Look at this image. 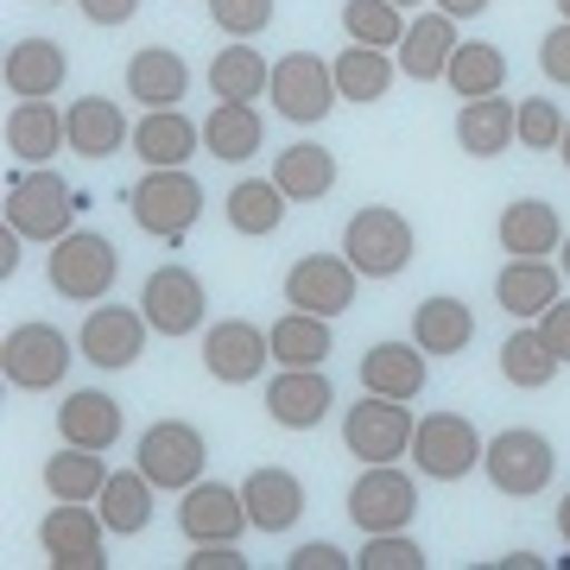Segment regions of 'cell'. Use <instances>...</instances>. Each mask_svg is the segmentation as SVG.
Masks as SVG:
<instances>
[{
    "instance_id": "1",
    "label": "cell",
    "mask_w": 570,
    "mask_h": 570,
    "mask_svg": "<svg viewBox=\"0 0 570 570\" xmlns=\"http://www.w3.org/2000/svg\"><path fill=\"white\" fill-rule=\"evenodd\" d=\"M45 273H51V292H58V298H70V305H96V298L115 292L121 254H115V242L96 235V228H70L63 242H51Z\"/></svg>"
},
{
    "instance_id": "2",
    "label": "cell",
    "mask_w": 570,
    "mask_h": 570,
    "mask_svg": "<svg viewBox=\"0 0 570 570\" xmlns=\"http://www.w3.org/2000/svg\"><path fill=\"white\" fill-rule=\"evenodd\" d=\"M343 254L362 279H400L412 266V223L387 204H367L348 216L343 228Z\"/></svg>"
},
{
    "instance_id": "3",
    "label": "cell",
    "mask_w": 570,
    "mask_h": 570,
    "mask_svg": "<svg viewBox=\"0 0 570 570\" xmlns=\"http://www.w3.org/2000/svg\"><path fill=\"white\" fill-rule=\"evenodd\" d=\"M134 223L146 228V235H159V242H184L190 228H197V216H204V184L190 178L184 165H165V171H146L140 184H134Z\"/></svg>"
},
{
    "instance_id": "4",
    "label": "cell",
    "mask_w": 570,
    "mask_h": 570,
    "mask_svg": "<svg viewBox=\"0 0 570 570\" xmlns=\"http://www.w3.org/2000/svg\"><path fill=\"white\" fill-rule=\"evenodd\" d=\"M412 431H419V419H412L406 400L362 393L343 419V450L362 463H400V456H412Z\"/></svg>"
},
{
    "instance_id": "5",
    "label": "cell",
    "mask_w": 570,
    "mask_h": 570,
    "mask_svg": "<svg viewBox=\"0 0 570 570\" xmlns=\"http://www.w3.org/2000/svg\"><path fill=\"white\" fill-rule=\"evenodd\" d=\"M77 190L51 171V165H39L32 178H13V190H7V223L20 228L26 242H63L70 228H77Z\"/></svg>"
},
{
    "instance_id": "6",
    "label": "cell",
    "mask_w": 570,
    "mask_h": 570,
    "mask_svg": "<svg viewBox=\"0 0 570 570\" xmlns=\"http://www.w3.org/2000/svg\"><path fill=\"white\" fill-rule=\"evenodd\" d=\"M482 469H489V482L501 494L527 501V494H546L551 489L558 450H551V438H539V431H527V425H513V431H501V438H489Z\"/></svg>"
},
{
    "instance_id": "7",
    "label": "cell",
    "mask_w": 570,
    "mask_h": 570,
    "mask_svg": "<svg viewBox=\"0 0 570 570\" xmlns=\"http://www.w3.org/2000/svg\"><path fill=\"white\" fill-rule=\"evenodd\" d=\"M134 463L146 469V482H153V489L184 494L197 475H204L209 444H204V431H197V425H184V419H159V425H146Z\"/></svg>"
},
{
    "instance_id": "8",
    "label": "cell",
    "mask_w": 570,
    "mask_h": 570,
    "mask_svg": "<svg viewBox=\"0 0 570 570\" xmlns=\"http://www.w3.org/2000/svg\"><path fill=\"white\" fill-rule=\"evenodd\" d=\"M266 102L279 108L285 121L298 127H317L330 108L343 102L336 96V70L324 58H311V51H292V58L273 63V82H266Z\"/></svg>"
},
{
    "instance_id": "9",
    "label": "cell",
    "mask_w": 570,
    "mask_h": 570,
    "mask_svg": "<svg viewBox=\"0 0 570 570\" xmlns=\"http://www.w3.org/2000/svg\"><path fill=\"white\" fill-rule=\"evenodd\" d=\"M0 367H7V381H13L20 393L58 387L63 374H70V336H63L58 324L7 330V343H0Z\"/></svg>"
},
{
    "instance_id": "10",
    "label": "cell",
    "mask_w": 570,
    "mask_h": 570,
    "mask_svg": "<svg viewBox=\"0 0 570 570\" xmlns=\"http://www.w3.org/2000/svg\"><path fill=\"white\" fill-rule=\"evenodd\" d=\"M482 431L469 425L463 412H431V419H419V431H412V456H419V469H425L431 482H463L469 469L482 463Z\"/></svg>"
},
{
    "instance_id": "11",
    "label": "cell",
    "mask_w": 570,
    "mask_h": 570,
    "mask_svg": "<svg viewBox=\"0 0 570 570\" xmlns=\"http://www.w3.org/2000/svg\"><path fill=\"white\" fill-rule=\"evenodd\" d=\"M419 513V489L412 475H400L393 463H367L348 489V520L362 532H406Z\"/></svg>"
},
{
    "instance_id": "12",
    "label": "cell",
    "mask_w": 570,
    "mask_h": 570,
    "mask_svg": "<svg viewBox=\"0 0 570 570\" xmlns=\"http://www.w3.org/2000/svg\"><path fill=\"white\" fill-rule=\"evenodd\" d=\"M140 311H146V324L159 330V336H190V330L204 324V311H209L204 279H197L190 266L165 261L159 273H146V285H140Z\"/></svg>"
},
{
    "instance_id": "13",
    "label": "cell",
    "mask_w": 570,
    "mask_h": 570,
    "mask_svg": "<svg viewBox=\"0 0 570 570\" xmlns=\"http://www.w3.org/2000/svg\"><path fill=\"white\" fill-rule=\"evenodd\" d=\"M102 539H108L102 508L89 513L82 501H58V508L45 513V527H39V546L58 570H102L108 564Z\"/></svg>"
},
{
    "instance_id": "14",
    "label": "cell",
    "mask_w": 570,
    "mask_h": 570,
    "mask_svg": "<svg viewBox=\"0 0 570 570\" xmlns=\"http://www.w3.org/2000/svg\"><path fill=\"white\" fill-rule=\"evenodd\" d=\"M266 362H273V336L261 324H247V317H228V324H209L204 330V367L209 381H223V387H247V381H261Z\"/></svg>"
},
{
    "instance_id": "15",
    "label": "cell",
    "mask_w": 570,
    "mask_h": 570,
    "mask_svg": "<svg viewBox=\"0 0 570 570\" xmlns=\"http://www.w3.org/2000/svg\"><path fill=\"white\" fill-rule=\"evenodd\" d=\"M362 273L348 266V254H305L285 273V305L292 311H317V317H343L355 305Z\"/></svg>"
},
{
    "instance_id": "16",
    "label": "cell",
    "mask_w": 570,
    "mask_h": 570,
    "mask_svg": "<svg viewBox=\"0 0 570 570\" xmlns=\"http://www.w3.org/2000/svg\"><path fill=\"white\" fill-rule=\"evenodd\" d=\"M178 527L190 546H235L254 520H247L242 489H223V482H190L178 501Z\"/></svg>"
},
{
    "instance_id": "17",
    "label": "cell",
    "mask_w": 570,
    "mask_h": 570,
    "mask_svg": "<svg viewBox=\"0 0 570 570\" xmlns=\"http://www.w3.org/2000/svg\"><path fill=\"white\" fill-rule=\"evenodd\" d=\"M330 406H336V387L324 381V367H279V374L266 381V412H273V425H285V431L324 425Z\"/></svg>"
},
{
    "instance_id": "18",
    "label": "cell",
    "mask_w": 570,
    "mask_h": 570,
    "mask_svg": "<svg viewBox=\"0 0 570 570\" xmlns=\"http://www.w3.org/2000/svg\"><path fill=\"white\" fill-rule=\"evenodd\" d=\"M146 311L140 305H96L82 324V362L96 367H134L146 348Z\"/></svg>"
},
{
    "instance_id": "19",
    "label": "cell",
    "mask_w": 570,
    "mask_h": 570,
    "mask_svg": "<svg viewBox=\"0 0 570 570\" xmlns=\"http://www.w3.org/2000/svg\"><path fill=\"white\" fill-rule=\"evenodd\" d=\"M70 77V58H63L58 39H20L0 63V82H7V96H20V102H51Z\"/></svg>"
},
{
    "instance_id": "20",
    "label": "cell",
    "mask_w": 570,
    "mask_h": 570,
    "mask_svg": "<svg viewBox=\"0 0 570 570\" xmlns=\"http://www.w3.org/2000/svg\"><path fill=\"white\" fill-rule=\"evenodd\" d=\"M63 134H70V153H82V159H115L134 140L121 102H108V96H82L63 108Z\"/></svg>"
},
{
    "instance_id": "21",
    "label": "cell",
    "mask_w": 570,
    "mask_h": 570,
    "mask_svg": "<svg viewBox=\"0 0 570 570\" xmlns=\"http://www.w3.org/2000/svg\"><path fill=\"white\" fill-rule=\"evenodd\" d=\"M431 355L419 343H374L362 355V387L367 393H381V400H419L425 393V374H431Z\"/></svg>"
},
{
    "instance_id": "22",
    "label": "cell",
    "mask_w": 570,
    "mask_h": 570,
    "mask_svg": "<svg viewBox=\"0 0 570 570\" xmlns=\"http://www.w3.org/2000/svg\"><path fill=\"white\" fill-rule=\"evenodd\" d=\"M242 501H247V520L261 532H292L298 527V513H305V482L292 475V469H254L242 482Z\"/></svg>"
},
{
    "instance_id": "23",
    "label": "cell",
    "mask_w": 570,
    "mask_h": 570,
    "mask_svg": "<svg viewBox=\"0 0 570 570\" xmlns=\"http://www.w3.org/2000/svg\"><path fill=\"white\" fill-rule=\"evenodd\" d=\"M558 279H564V266H551V261H508L494 273V298H501V311H513L520 324H539V317L558 305Z\"/></svg>"
},
{
    "instance_id": "24",
    "label": "cell",
    "mask_w": 570,
    "mask_h": 570,
    "mask_svg": "<svg viewBox=\"0 0 570 570\" xmlns=\"http://www.w3.org/2000/svg\"><path fill=\"white\" fill-rule=\"evenodd\" d=\"M184 89H190V63L178 51H165V45H140L134 58H127V96L146 108H178Z\"/></svg>"
},
{
    "instance_id": "25",
    "label": "cell",
    "mask_w": 570,
    "mask_h": 570,
    "mask_svg": "<svg viewBox=\"0 0 570 570\" xmlns=\"http://www.w3.org/2000/svg\"><path fill=\"white\" fill-rule=\"evenodd\" d=\"M501 247H508L513 261H546L564 247V223H558V209L539 204V197H520V204L501 209Z\"/></svg>"
},
{
    "instance_id": "26",
    "label": "cell",
    "mask_w": 570,
    "mask_h": 570,
    "mask_svg": "<svg viewBox=\"0 0 570 570\" xmlns=\"http://www.w3.org/2000/svg\"><path fill=\"white\" fill-rule=\"evenodd\" d=\"M58 438L63 444H82V450H115V438H121V400H108L96 387L70 393L58 406Z\"/></svg>"
},
{
    "instance_id": "27",
    "label": "cell",
    "mask_w": 570,
    "mask_h": 570,
    "mask_svg": "<svg viewBox=\"0 0 570 570\" xmlns=\"http://www.w3.org/2000/svg\"><path fill=\"white\" fill-rule=\"evenodd\" d=\"M450 51H456V20L431 7V13H419L406 26V39H400V70L412 82H438L450 70Z\"/></svg>"
},
{
    "instance_id": "28",
    "label": "cell",
    "mask_w": 570,
    "mask_h": 570,
    "mask_svg": "<svg viewBox=\"0 0 570 570\" xmlns=\"http://www.w3.org/2000/svg\"><path fill=\"white\" fill-rule=\"evenodd\" d=\"M520 108L501 102V96H482V102H463L456 115V146H463L469 159H501L513 140H520Z\"/></svg>"
},
{
    "instance_id": "29",
    "label": "cell",
    "mask_w": 570,
    "mask_h": 570,
    "mask_svg": "<svg viewBox=\"0 0 570 570\" xmlns=\"http://www.w3.org/2000/svg\"><path fill=\"white\" fill-rule=\"evenodd\" d=\"M134 153H140L146 171L190 165V153H197V127H190V115H178V108H146L140 127H134Z\"/></svg>"
},
{
    "instance_id": "30",
    "label": "cell",
    "mask_w": 570,
    "mask_h": 570,
    "mask_svg": "<svg viewBox=\"0 0 570 570\" xmlns=\"http://www.w3.org/2000/svg\"><path fill=\"white\" fill-rule=\"evenodd\" d=\"M58 146H70L58 108L51 102H13V115H7V153H13V159L20 165H51Z\"/></svg>"
},
{
    "instance_id": "31",
    "label": "cell",
    "mask_w": 570,
    "mask_h": 570,
    "mask_svg": "<svg viewBox=\"0 0 570 570\" xmlns=\"http://www.w3.org/2000/svg\"><path fill=\"white\" fill-rule=\"evenodd\" d=\"M108 475H115L108 469V450L63 444L58 456H45V489H51V501H96Z\"/></svg>"
},
{
    "instance_id": "32",
    "label": "cell",
    "mask_w": 570,
    "mask_h": 570,
    "mask_svg": "<svg viewBox=\"0 0 570 570\" xmlns=\"http://www.w3.org/2000/svg\"><path fill=\"white\" fill-rule=\"evenodd\" d=\"M412 343L425 355H463L475 343V317H469L463 298H425L412 311Z\"/></svg>"
},
{
    "instance_id": "33",
    "label": "cell",
    "mask_w": 570,
    "mask_h": 570,
    "mask_svg": "<svg viewBox=\"0 0 570 570\" xmlns=\"http://www.w3.org/2000/svg\"><path fill=\"white\" fill-rule=\"evenodd\" d=\"M330 70H336V96H343V102H355V108L381 102V96L393 89V77H400L393 51H374V45H348Z\"/></svg>"
},
{
    "instance_id": "34",
    "label": "cell",
    "mask_w": 570,
    "mask_h": 570,
    "mask_svg": "<svg viewBox=\"0 0 570 570\" xmlns=\"http://www.w3.org/2000/svg\"><path fill=\"white\" fill-rule=\"evenodd\" d=\"M273 184L292 204H317L336 190V153L330 146H285L279 165H273Z\"/></svg>"
},
{
    "instance_id": "35",
    "label": "cell",
    "mask_w": 570,
    "mask_h": 570,
    "mask_svg": "<svg viewBox=\"0 0 570 570\" xmlns=\"http://www.w3.org/2000/svg\"><path fill=\"white\" fill-rule=\"evenodd\" d=\"M266 336H273V362L279 367H324V355L336 348L330 317H317V311H285Z\"/></svg>"
},
{
    "instance_id": "36",
    "label": "cell",
    "mask_w": 570,
    "mask_h": 570,
    "mask_svg": "<svg viewBox=\"0 0 570 570\" xmlns=\"http://www.w3.org/2000/svg\"><path fill=\"white\" fill-rule=\"evenodd\" d=\"M96 508H102L108 532H121V539H134V532L153 527V482H146V469H121V475H108L102 494H96Z\"/></svg>"
},
{
    "instance_id": "37",
    "label": "cell",
    "mask_w": 570,
    "mask_h": 570,
    "mask_svg": "<svg viewBox=\"0 0 570 570\" xmlns=\"http://www.w3.org/2000/svg\"><path fill=\"white\" fill-rule=\"evenodd\" d=\"M204 77H209V89H216V102H261L266 82H273V63L235 39L228 51H216V58H209Z\"/></svg>"
},
{
    "instance_id": "38",
    "label": "cell",
    "mask_w": 570,
    "mask_h": 570,
    "mask_svg": "<svg viewBox=\"0 0 570 570\" xmlns=\"http://www.w3.org/2000/svg\"><path fill=\"white\" fill-rule=\"evenodd\" d=\"M204 146L209 159L223 165H242L261 153V115H254V102H216L204 115Z\"/></svg>"
},
{
    "instance_id": "39",
    "label": "cell",
    "mask_w": 570,
    "mask_h": 570,
    "mask_svg": "<svg viewBox=\"0 0 570 570\" xmlns=\"http://www.w3.org/2000/svg\"><path fill=\"white\" fill-rule=\"evenodd\" d=\"M450 89L463 96V102H482V96H501V82H508V58H501V45L489 39H469L450 51Z\"/></svg>"
},
{
    "instance_id": "40",
    "label": "cell",
    "mask_w": 570,
    "mask_h": 570,
    "mask_svg": "<svg viewBox=\"0 0 570 570\" xmlns=\"http://www.w3.org/2000/svg\"><path fill=\"white\" fill-rule=\"evenodd\" d=\"M285 204H292V197H285L273 178H242L228 190V228L261 242V235H273V228L285 223Z\"/></svg>"
},
{
    "instance_id": "41",
    "label": "cell",
    "mask_w": 570,
    "mask_h": 570,
    "mask_svg": "<svg viewBox=\"0 0 570 570\" xmlns=\"http://www.w3.org/2000/svg\"><path fill=\"white\" fill-rule=\"evenodd\" d=\"M558 355L546 348V336H539V324H527V330H513L508 343H501V381L508 387H520V393H532V387H546L551 374H558Z\"/></svg>"
},
{
    "instance_id": "42",
    "label": "cell",
    "mask_w": 570,
    "mask_h": 570,
    "mask_svg": "<svg viewBox=\"0 0 570 570\" xmlns=\"http://www.w3.org/2000/svg\"><path fill=\"white\" fill-rule=\"evenodd\" d=\"M343 32L348 45H374V51H400V39H406L393 0H343Z\"/></svg>"
},
{
    "instance_id": "43",
    "label": "cell",
    "mask_w": 570,
    "mask_h": 570,
    "mask_svg": "<svg viewBox=\"0 0 570 570\" xmlns=\"http://www.w3.org/2000/svg\"><path fill=\"white\" fill-rule=\"evenodd\" d=\"M520 146H532V153H558V140H564V108L551 102V96H532V102H520Z\"/></svg>"
},
{
    "instance_id": "44",
    "label": "cell",
    "mask_w": 570,
    "mask_h": 570,
    "mask_svg": "<svg viewBox=\"0 0 570 570\" xmlns=\"http://www.w3.org/2000/svg\"><path fill=\"white\" fill-rule=\"evenodd\" d=\"M362 570H425V551L412 546L406 532H367V546L355 551Z\"/></svg>"
},
{
    "instance_id": "45",
    "label": "cell",
    "mask_w": 570,
    "mask_h": 570,
    "mask_svg": "<svg viewBox=\"0 0 570 570\" xmlns=\"http://www.w3.org/2000/svg\"><path fill=\"white\" fill-rule=\"evenodd\" d=\"M209 20L223 26L228 39H261L266 26H273V0H209Z\"/></svg>"
},
{
    "instance_id": "46",
    "label": "cell",
    "mask_w": 570,
    "mask_h": 570,
    "mask_svg": "<svg viewBox=\"0 0 570 570\" xmlns=\"http://www.w3.org/2000/svg\"><path fill=\"white\" fill-rule=\"evenodd\" d=\"M539 70H546L558 89H570V20L558 26V32H546V45H539Z\"/></svg>"
},
{
    "instance_id": "47",
    "label": "cell",
    "mask_w": 570,
    "mask_h": 570,
    "mask_svg": "<svg viewBox=\"0 0 570 570\" xmlns=\"http://www.w3.org/2000/svg\"><path fill=\"white\" fill-rule=\"evenodd\" d=\"M539 336H546V348L558 362H570V298H558V305L539 317Z\"/></svg>"
},
{
    "instance_id": "48",
    "label": "cell",
    "mask_w": 570,
    "mask_h": 570,
    "mask_svg": "<svg viewBox=\"0 0 570 570\" xmlns=\"http://www.w3.org/2000/svg\"><path fill=\"white\" fill-rule=\"evenodd\" d=\"M82 20L89 26H127L134 13H140V0H77Z\"/></svg>"
},
{
    "instance_id": "49",
    "label": "cell",
    "mask_w": 570,
    "mask_h": 570,
    "mask_svg": "<svg viewBox=\"0 0 570 570\" xmlns=\"http://www.w3.org/2000/svg\"><path fill=\"white\" fill-rule=\"evenodd\" d=\"M285 564H292V570H343L348 551H336V546H324V539H317V546H298Z\"/></svg>"
},
{
    "instance_id": "50",
    "label": "cell",
    "mask_w": 570,
    "mask_h": 570,
    "mask_svg": "<svg viewBox=\"0 0 570 570\" xmlns=\"http://www.w3.org/2000/svg\"><path fill=\"white\" fill-rule=\"evenodd\" d=\"M190 570H242L247 558L235 546H190V558H184Z\"/></svg>"
},
{
    "instance_id": "51",
    "label": "cell",
    "mask_w": 570,
    "mask_h": 570,
    "mask_svg": "<svg viewBox=\"0 0 570 570\" xmlns=\"http://www.w3.org/2000/svg\"><path fill=\"white\" fill-rule=\"evenodd\" d=\"M20 242H26L20 228L0 223V279H13V273H20Z\"/></svg>"
},
{
    "instance_id": "52",
    "label": "cell",
    "mask_w": 570,
    "mask_h": 570,
    "mask_svg": "<svg viewBox=\"0 0 570 570\" xmlns=\"http://www.w3.org/2000/svg\"><path fill=\"white\" fill-rule=\"evenodd\" d=\"M438 13H450V20H475V13H489V0H438Z\"/></svg>"
},
{
    "instance_id": "53",
    "label": "cell",
    "mask_w": 570,
    "mask_h": 570,
    "mask_svg": "<svg viewBox=\"0 0 570 570\" xmlns=\"http://www.w3.org/2000/svg\"><path fill=\"white\" fill-rule=\"evenodd\" d=\"M558 532H564V546H570V494L558 501Z\"/></svg>"
},
{
    "instance_id": "54",
    "label": "cell",
    "mask_w": 570,
    "mask_h": 570,
    "mask_svg": "<svg viewBox=\"0 0 570 570\" xmlns=\"http://www.w3.org/2000/svg\"><path fill=\"white\" fill-rule=\"evenodd\" d=\"M558 159H564V171H570V121H564V140H558Z\"/></svg>"
},
{
    "instance_id": "55",
    "label": "cell",
    "mask_w": 570,
    "mask_h": 570,
    "mask_svg": "<svg viewBox=\"0 0 570 570\" xmlns=\"http://www.w3.org/2000/svg\"><path fill=\"white\" fill-rule=\"evenodd\" d=\"M558 254H564V279H570V235H564V247H558Z\"/></svg>"
},
{
    "instance_id": "56",
    "label": "cell",
    "mask_w": 570,
    "mask_h": 570,
    "mask_svg": "<svg viewBox=\"0 0 570 570\" xmlns=\"http://www.w3.org/2000/svg\"><path fill=\"white\" fill-rule=\"evenodd\" d=\"M558 13H564V20H570V0H558Z\"/></svg>"
},
{
    "instance_id": "57",
    "label": "cell",
    "mask_w": 570,
    "mask_h": 570,
    "mask_svg": "<svg viewBox=\"0 0 570 570\" xmlns=\"http://www.w3.org/2000/svg\"><path fill=\"white\" fill-rule=\"evenodd\" d=\"M393 7H419V0H393Z\"/></svg>"
}]
</instances>
